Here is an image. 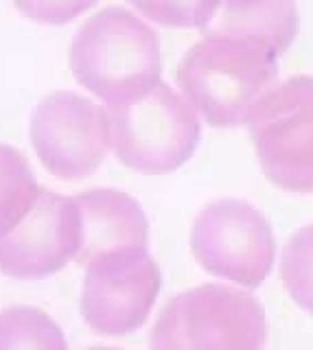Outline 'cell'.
Segmentation results:
<instances>
[{
  "label": "cell",
  "mask_w": 313,
  "mask_h": 350,
  "mask_svg": "<svg viewBox=\"0 0 313 350\" xmlns=\"http://www.w3.org/2000/svg\"><path fill=\"white\" fill-rule=\"evenodd\" d=\"M79 243L74 260L81 265L110 250L147 247L149 224L140 204L127 193L94 189L74 195Z\"/></svg>",
  "instance_id": "cell-10"
},
{
  "label": "cell",
  "mask_w": 313,
  "mask_h": 350,
  "mask_svg": "<svg viewBox=\"0 0 313 350\" xmlns=\"http://www.w3.org/2000/svg\"><path fill=\"white\" fill-rule=\"evenodd\" d=\"M0 350H68L55 320L36 306L0 311Z\"/></svg>",
  "instance_id": "cell-13"
},
{
  "label": "cell",
  "mask_w": 313,
  "mask_h": 350,
  "mask_svg": "<svg viewBox=\"0 0 313 350\" xmlns=\"http://www.w3.org/2000/svg\"><path fill=\"white\" fill-rule=\"evenodd\" d=\"M29 134L40 162L59 180L88 178L112 145L107 109L70 90L42 98Z\"/></svg>",
  "instance_id": "cell-8"
},
{
  "label": "cell",
  "mask_w": 313,
  "mask_h": 350,
  "mask_svg": "<svg viewBox=\"0 0 313 350\" xmlns=\"http://www.w3.org/2000/svg\"><path fill=\"white\" fill-rule=\"evenodd\" d=\"M160 287L163 276L147 247L103 252L85 265L83 320L99 335H129L147 322Z\"/></svg>",
  "instance_id": "cell-7"
},
{
  "label": "cell",
  "mask_w": 313,
  "mask_h": 350,
  "mask_svg": "<svg viewBox=\"0 0 313 350\" xmlns=\"http://www.w3.org/2000/svg\"><path fill=\"white\" fill-rule=\"evenodd\" d=\"M68 64L74 79L105 105L143 94L163 75L158 33L123 7H107L85 22Z\"/></svg>",
  "instance_id": "cell-2"
},
{
  "label": "cell",
  "mask_w": 313,
  "mask_h": 350,
  "mask_svg": "<svg viewBox=\"0 0 313 350\" xmlns=\"http://www.w3.org/2000/svg\"><path fill=\"white\" fill-rule=\"evenodd\" d=\"M280 280L289 298L313 317V224L287 241L280 256Z\"/></svg>",
  "instance_id": "cell-14"
},
{
  "label": "cell",
  "mask_w": 313,
  "mask_h": 350,
  "mask_svg": "<svg viewBox=\"0 0 313 350\" xmlns=\"http://www.w3.org/2000/svg\"><path fill=\"white\" fill-rule=\"evenodd\" d=\"M79 221L74 197L40 189L29 213L0 237V271L36 280L64 269L77 254Z\"/></svg>",
  "instance_id": "cell-9"
},
{
  "label": "cell",
  "mask_w": 313,
  "mask_h": 350,
  "mask_svg": "<svg viewBox=\"0 0 313 350\" xmlns=\"http://www.w3.org/2000/svg\"><path fill=\"white\" fill-rule=\"evenodd\" d=\"M96 0H14L23 16L40 25L62 27L94 7Z\"/></svg>",
  "instance_id": "cell-16"
},
{
  "label": "cell",
  "mask_w": 313,
  "mask_h": 350,
  "mask_svg": "<svg viewBox=\"0 0 313 350\" xmlns=\"http://www.w3.org/2000/svg\"><path fill=\"white\" fill-rule=\"evenodd\" d=\"M265 342L261 300L217 282L178 293L149 333L151 350H263Z\"/></svg>",
  "instance_id": "cell-4"
},
{
  "label": "cell",
  "mask_w": 313,
  "mask_h": 350,
  "mask_svg": "<svg viewBox=\"0 0 313 350\" xmlns=\"http://www.w3.org/2000/svg\"><path fill=\"white\" fill-rule=\"evenodd\" d=\"M300 29L294 0H217L204 36H228L263 42L285 55Z\"/></svg>",
  "instance_id": "cell-11"
},
{
  "label": "cell",
  "mask_w": 313,
  "mask_h": 350,
  "mask_svg": "<svg viewBox=\"0 0 313 350\" xmlns=\"http://www.w3.org/2000/svg\"><path fill=\"white\" fill-rule=\"evenodd\" d=\"M191 250L213 276L256 289L274 267L276 239L258 208L228 197L200 211L191 230Z\"/></svg>",
  "instance_id": "cell-6"
},
{
  "label": "cell",
  "mask_w": 313,
  "mask_h": 350,
  "mask_svg": "<svg viewBox=\"0 0 313 350\" xmlns=\"http://www.w3.org/2000/svg\"><path fill=\"white\" fill-rule=\"evenodd\" d=\"M278 57L263 42L204 36L180 59L176 81L210 127H239L278 79Z\"/></svg>",
  "instance_id": "cell-1"
},
{
  "label": "cell",
  "mask_w": 313,
  "mask_h": 350,
  "mask_svg": "<svg viewBox=\"0 0 313 350\" xmlns=\"http://www.w3.org/2000/svg\"><path fill=\"white\" fill-rule=\"evenodd\" d=\"M40 189L29 160L16 147L0 142V237L29 213Z\"/></svg>",
  "instance_id": "cell-12"
},
{
  "label": "cell",
  "mask_w": 313,
  "mask_h": 350,
  "mask_svg": "<svg viewBox=\"0 0 313 350\" xmlns=\"http://www.w3.org/2000/svg\"><path fill=\"white\" fill-rule=\"evenodd\" d=\"M145 18L171 29H202L217 0H127Z\"/></svg>",
  "instance_id": "cell-15"
},
{
  "label": "cell",
  "mask_w": 313,
  "mask_h": 350,
  "mask_svg": "<svg viewBox=\"0 0 313 350\" xmlns=\"http://www.w3.org/2000/svg\"><path fill=\"white\" fill-rule=\"evenodd\" d=\"M105 109L114 156L132 171L174 173L185 167L200 145L202 125L195 107L163 81Z\"/></svg>",
  "instance_id": "cell-3"
},
{
  "label": "cell",
  "mask_w": 313,
  "mask_h": 350,
  "mask_svg": "<svg viewBox=\"0 0 313 350\" xmlns=\"http://www.w3.org/2000/svg\"><path fill=\"white\" fill-rule=\"evenodd\" d=\"M265 178L287 193H313V77L272 85L247 116Z\"/></svg>",
  "instance_id": "cell-5"
},
{
  "label": "cell",
  "mask_w": 313,
  "mask_h": 350,
  "mask_svg": "<svg viewBox=\"0 0 313 350\" xmlns=\"http://www.w3.org/2000/svg\"><path fill=\"white\" fill-rule=\"evenodd\" d=\"M88 350H123V348H112V346H92Z\"/></svg>",
  "instance_id": "cell-17"
}]
</instances>
